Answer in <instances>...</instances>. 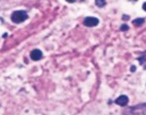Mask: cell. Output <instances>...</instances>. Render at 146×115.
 Segmentation results:
<instances>
[{
  "instance_id": "6da1fadb",
  "label": "cell",
  "mask_w": 146,
  "mask_h": 115,
  "mask_svg": "<svg viewBox=\"0 0 146 115\" xmlns=\"http://www.w3.org/2000/svg\"><path fill=\"white\" fill-rule=\"evenodd\" d=\"M123 115H146V103L126 108Z\"/></svg>"
},
{
  "instance_id": "7a4b0ae2",
  "label": "cell",
  "mask_w": 146,
  "mask_h": 115,
  "mask_svg": "<svg viewBox=\"0 0 146 115\" xmlns=\"http://www.w3.org/2000/svg\"><path fill=\"white\" fill-rule=\"evenodd\" d=\"M28 18V14L24 10H19V11H15L13 13L11 16V19L14 23L19 24L27 20Z\"/></svg>"
},
{
  "instance_id": "3957f363",
  "label": "cell",
  "mask_w": 146,
  "mask_h": 115,
  "mask_svg": "<svg viewBox=\"0 0 146 115\" xmlns=\"http://www.w3.org/2000/svg\"><path fill=\"white\" fill-rule=\"evenodd\" d=\"M100 21L97 17H87L84 20V25L87 27H96L99 24Z\"/></svg>"
},
{
  "instance_id": "277c9868",
  "label": "cell",
  "mask_w": 146,
  "mask_h": 115,
  "mask_svg": "<svg viewBox=\"0 0 146 115\" xmlns=\"http://www.w3.org/2000/svg\"><path fill=\"white\" fill-rule=\"evenodd\" d=\"M31 58L34 60V61H38V60H40L42 58V57H43V54H42V52H41V50L40 49H34L32 50L31 52Z\"/></svg>"
},
{
  "instance_id": "5b68a950",
  "label": "cell",
  "mask_w": 146,
  "mask_h": 115,
  "mask_svg": "<svg viewBox=\"0 0 146 115\" xmlns=\"http://www.w3.org/2000/svg\"><path fill=\"white\" fill-rule=\"evenodd\" d=\"M128 102H129L128 97L124 95H120L119 97L117 99H116V100H115V103L117 104L120 105V106H126V104H128Z\"/></svg>"
},
{
  "instance_id": "8992f818",
  "label": "cell",
  "mask_w": 146,
  "mask_h": 115,
  "mask_svg": "<svg viewBox=\"0 0 146 115\" xmlns=\"http://www.w3.org/2000/svg\"><path fill=\"white\" fill-rule=\"evenodd\" d=\"M145 22V19L144 18H136L135 20H133L132 24L136 26V27H139L141 25H143V23Z\"/></svg>"
},
{
  "instance_id": "52a82bcc",
  "label": "cell",
  "mask_w": 146,
  "mask_h": 115,
  "mask_svg": "<svg viewBox=\"0 0 146 115\" xmlns=\"http://www.w3.org/2000/svg\"><path fill=\"white\" fill-rule=\"evenodd\" d=\"M95 4H96L97 6H99L100 7H103L105 4H106V2L102 1V0H99V1H96V2H95Z\"/></svg>"
},
{
  "instance_id": "ba28073f",
  "label": "cell",
  "mask_w": 146,
  "mask_h": 115,
  "mask_svg": "<svg viewBox=\"0 0 146 115\" xmlns=\"http://www.w3.org/2000/svg\"><path fill=\"white\" fill-rule=\"evenodd\" d=\"M121 30L123 31H128V30H129V27H128L127 25H122L121 27Z\"/></svg>"
},
{
  "instance_id": "9c48e42d",
  "label": "cell",
  "mask_w": 146,
  "mask_h": 115,
  "mask_svg": "<svg viewBox=\"0 0 146 115\" xmlns=\"http://www.w3.org/2000/svg\"><path fill=\"white\" fill-rule=\"evenodd\" d=\"M131 72H135V66H134V65H133L132 67H131Z\"/></svg>"
},
{
  "instance_id": "30bf717a",
  "label": "cell",
  "mask_w": 146,
  "mask_h": 115,
  "mask_svg": "<svg viewBox=\"0 0 146 115\" xmlns=\"http://www.w3.org/2000/svg\"><path fill=\"white\" fill-rule=\"evenodd\" d=\"M143 9H144L145 11H146V2L143 4Z\"/></svg>"
},
{
  "instance_id": "8fae6325",
  "label": "cell",
  "mask_w": 146,
  "mask_h": 115,
  "mask_svg": "<svg viewBox=\"0 0 146 115\" xmlns=\"http://www.w3.org/2000/svg\"><path fill=\"white\" fill-rule=\"evenodd\" d=\"M145 69H146V67H145Z\"/></svg>"
}]
</instances>
